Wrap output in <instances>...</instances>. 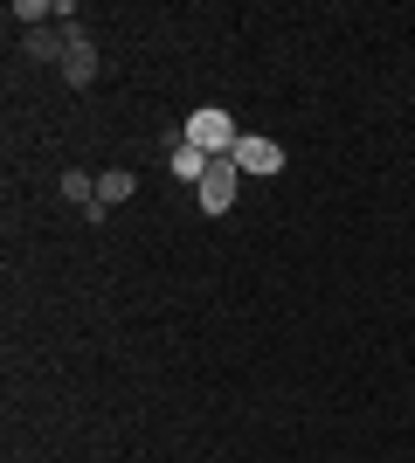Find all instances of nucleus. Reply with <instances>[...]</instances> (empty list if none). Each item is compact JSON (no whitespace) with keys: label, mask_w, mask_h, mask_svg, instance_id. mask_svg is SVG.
<instances>
[{"label":"nucleus","mask_w":415,"mask_h":463,"mask_svg":"<svg viewBox=\"0 0 415 463\" xmlns=\"http://www.w3.org/2000/svg\"><path fill=\"white\" fill-rule=\"evenodd\" d=\"M236 166H242V174H277V166H284V146L263 138V132H242L236 138Z\"/></svg>","instance_id":"nucleus-4"},{"label":"nucleus","mask_w":415,"mask_h":463,"mask_svg":"<svg viewBox=\"0 0 415 463\" xmlns=\"http://www.w3.org/2000/svg\"><path fill=\"white\" fill-rule=\"evenodd\" d=\"M132 194H138V180L125 174V166H111V174L98 180V201H104V208H118V201H132Z\"/></svg>","instance_id":"nucleus-6"},{"label":"nucleus","mask_w":415,"mask_h":463,"mask_svg":"<svg viewBox=\"0 0 415 463\" xmlns=\"http://www.w3.org/2000/svg\"><path fill=\"white\" fill-rule=\"evenodd\" d=\"M180 138H194L208 159H236V138H242V132H236V118L222 111V104H201V111L180 125Z\"/></svg>","instance_id":"nucleus-1"},{"label":"nucleus","mask_w":415,"mask_h":463,"mask_svg":"<svg viewBox=\"0 0 415 463\" xmlns=\"http://www.w3.org/2000/svg\"><path fill=\"white\" fill-rule=\"evenodd\" d=\"M166 166H174V180H194V187H201V180H208V166H215V159L201 153L194 138H180V146H174V159H166Z\"/></svg>","instance_id":"nucleus-5"},{"label":"nucleus","mask_w":415,"mask_h":463,"mask_svg":"<svg viewBox=\"0 0 415 463\" xmlns=\"http://www.w3.org/2000/svg\"><path fill=\"white\" fill-rule=\"evenodd\" d=\"M62 77L77 83V90L98 83V56H90V35H83L77 21H62Z\"/></svg>","instance_id":"nucleus-2"},{"label":"nucleus","mask_w":415,"mask_h":463,"mask_svg":"<svg viewBox=\"0 0 415 463\" xmlns=\"http://www.w3.org/2000/svg\"><path fill=\"white\" fill-rule=\"evenodd\" d=\"M236 174H242L236 159H215V166H208V180H201V208H208V214L236 208Z\"/></svg>","instance_id":"nucleus-3"}]
</instances>
